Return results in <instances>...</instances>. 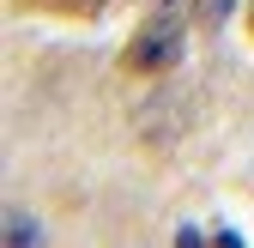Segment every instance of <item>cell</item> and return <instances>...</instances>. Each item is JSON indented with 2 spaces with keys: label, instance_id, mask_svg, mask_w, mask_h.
Segmentation results:
<instances>
[{
  "label": "cell",
  "instance_id": "cell-4",
  "mask_svg": "<svg viewBox=\"0 0 254 248\" xmlns=\"http://www.w3.org/2000/svg\"><path fill=\"white\" fill-rule=\"evenodd\" d=\"M248 30H254V6H248Z\"/></svg>",
  "mask_w": 254,
  "mask_h": 248
},
{
  "label": "cell",
  "instance_id": "cell-1",
  "mask_svg": "<svg viewBox=\"0 0 254 248\" xmlns=\"http://www.w3.org/2000/svg\"><path fill=\"white\" fill-rule=\"evenodd\" d=\"M182 37H188V12H182V0H164V6H151L145 24L127 37L121 67H127V73H170L176 61H182Z\"/></svg>",
  "mask_w": 254,
  "mask_h": 248
},
{
  "label": "cell",
  "instance_id": "cell-3",
  "mask_svg": "<svg viewBox=\"0 0 254 248\" xmlns=\"http://www.w3.org/2000/svg\"><path fill=\"white\" fill-rule=\"evenodd\" d=\"M61 6H67L73 18H91V12H103V6H109V0H61Z\"/></svg>",
  "mask_w": 254,
  "mask_h": 248
},
{
  "label": "cell",
  "instance_id": "cell-2",
  "mask_svg": "<svg viewBox=\"0 0 254 248\" xmlns=\"http://www.w3.org/2000/svg\"><path fill=\"white\" fill-rule=\"evenodd\" d=\"M230 6H236V0H194V18H200V30H218V24L230 18Z\"/></svg>",
  "mask_w": 254,
  "mask_h": 248
}]
</instances>
